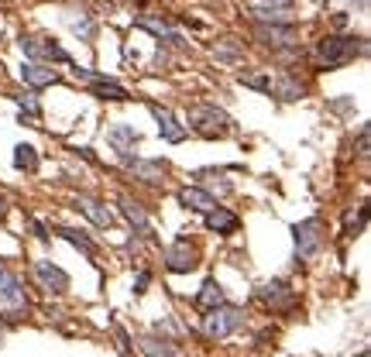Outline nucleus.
<instances>
[{
    "mask_svg": "<svg viewBox=\"0 0 371 357\" xmlns=\"http://www.w3.org/2000/svg\"><path fill=\"white\" fill-rule=\"evenodd\" d=\"M313 55H316L320 69L333 73V69L351 65L354 59H365L368 55V38L365 35H327V38L316 41Z\"/></svg>",
    "mask_w": 371,
    "mask_h": 357,
    "instance_id": "obj_1",
    "label": "nucleus"
},
{
    "mask_svg": "<svg viewBox=\"0 0 371 357\" xmlns=\"http://www.w3.org/2000/svg\"><path fill=\"white\" fill-rule=\"evenodd\" d=\"M186 131H193L199 138L214 141V138H227L231 131H234V117L227 114V110H220L214 103H199L189 110V124H186Z\"/></svg>",
    "mask_w": 371,
    "mask_h": 357,
    "instance_id": "obj_2",
    "label": "nucleus"
},
{
    "mask_svg": "<svg viewBox=\"0 0 371 357\" xmlns=\"http://www.w3.org/2000/svg\"><path fill=\"white\" fill-rule=\"evenodd\" d=\"M244 323H248V313H244L241 306L224 302V306H214V309L203 313V337L207 340H227V337H234Z\"/></svg>",
    "mask_w": 371,
    "mask_h": 357,
    "instance_id": "obj_3",
    "label": "nucleus"
},
{
    "mask_svg": "<svg viewBox=\"0 0 371 357\" xmlns=\"http://www.w3.org/2000/svg\"><path fill=\"white\" fill-rule=\"evenodd\" d=\"M0 316L18 323L21 316H28V292H24V278L14 268H0Z\"/></svg>",
    "mask_w": 371,
    "mask_h": 357,
    "instance_id": "obj_4",
    "label": "nucleus"
},
{
    "mask_svg": "<svg viewBox=\"0 0 371 357\" xmlns=\"http://www.w3.org/2000/svg\"><path fill=\"white\" fill-rule=\"evenodd\" d=\"M323 220L320 217H306L293 223V247H296V265H306L320 255V247H323Z\"/></svg>",
    "mask_w": 371,
    "mask_h": 357,
    "instance_id": "obj_5",
    "label": "nucleus"
},
{
    "mask_svg": "<svg viewBox=\"0 0 371 357\" xmlns=\"http://www.w3.org/2000/svg\"><path fill=\"white\" fill-rule=\"evenodd\" d=\"M18 48L24 52L28 62H41V65H73V55L62 48L56 38H38V35H21Z\"/></svg>",
    "mask_w": 371,
    "mask_h": 357,
    "instance_id": "obj_6",
    "label": "nucleus"
},
{
    "mask_svg": "<svg viewBox=\"0 0 371 357\" xmlns=\"http://www.w3.org/2000/svg\"><path fill=\"white\" fill-rule=\"evenodd\" d=\"M120 165L145 186H162L165 182V172H169V161L165 159H141V155H131V151H120L117 155Z\"/></svg>",
    "mask_w": 371,
    "mask_h": 357,
    "instance_id": "obj_7",
    "label": "nucleus"
},
{
    "mask_svg": "<svg viewBox=\"0 0 371 357\" xmlns=\"http://www.w3.org/2000/svg\"><path fill=\"white\" fill-rule=\"evenodd\" d=\"M258 299L265 309H275V313H293L296 309V289L289 285V278H272L258 289Z\"/></svg>",
    "mask_w": 371,
    "mask_h": 357,
    "instance_id": "obj_8",
    "label": "nucleus"
},
{
    "mask_svg": "<svg viewBox=\"0 0 371 357\" xmlns=\"http://www.w3.org/2000/svg\"><path fill=\"white\" fill-rule=\"evenodd\" d=\"M162 258H165V272H172V275H189L199 265V255H196V247L189 244L186 234H179L176 244H169Z\"/></svg>",
    "mask_w": 371,
    "mask_h": 357,
    "instance_id": "obj_9",
    "label": "nucleus"
},
{
    "mask_svg": "<svg viewBox=\"0 0 371 357\" xmlns=\"http://www.w3.org/2000/svg\"><path fill=\"white\" fill-rule=\"evenodd\" d=\"M254 38L261 41L265 48H272V52H282V48H293L299 45V28L293 24H251Z\"/></svg>",
    "mask_w": 371,
    "mask_h": 357,
    "instance_id": "obj_10",
    "label": "nucleus"
},
{
    "mask_svg": "<svg viewBox=\"0 0 371 357\" xmlns=\"http://www.w3.org/2000/svg\"><path fill=\"white\" fill-rule=\"evenodd\" d=\"M137 28H145V31H152L158 38V45H165V48H186V38H182V31L172 28V21L162 18V14H152V11H145V14H137L135 18Z\"/></svg>",
    "mask_w": 371,
    "mask_h": 357,
    "instance_id": "obj_11",
    "label": "nucleus"
},
{
    "mask_svg": "<svg viewBox=\"0 0 371 357\" xmlns=\"http://www.w3.org/2000/svg\"><path fill=\"white\" fill-rule=\"evenodd\" d=\"M31 275H35V282H38L48 296H66V292H69V272L59 268L56 261L38 258L31 265Z\"/></svg>",
    "mask_w": 371,
    "mask_h": 357,
    "instance_id": "obj_12",
    "label": "nucleus"
},
{
    "mask_svg": "<svg viewBox=\"0 0 371 357\" xmlns=\"http://www.w3.org/2000/svg\"><path fill=\"white\" fill-rule=\"evenodd\" d=\"M148 110H152V117H155V124H158L162 141H169V144H182V141L189 138L186 124H179V117L169 110V107H162V103H148Z\"/></svg>",
    "mask_w": 371,
    "mask_h": 357,
    "instance_id": "obj_13",
    "label": "nucleus"
},
{
    "mask_svg": "<svg viewBox=\"0 0 371 357\" xmlns=\"http://www.w3.org/2000/svg\"><path fill=\"white\" fill-rule=\"evenodd\" d=\"M73 210H79V213L90 220L93 227H100V230H110V227H114V213H110V206H107L103 199H97V196H76L73 199Z\"/></svg>",
    "mask_w": 371,
    "mask_h": 357,
    "instance_id": "obj_14",
    "label": "nucleus"
},
{
    "mask_svg": "<svg viewBox=\"0 0 371 357\" xmlns=\"http://www.w3.org/2000/svg\"><path fill=\"white\" fill-rule=\"evenodd\" d=\"M117 206H120V217L131 223V230H135V234H141V238H145V234H152V217H148V206H145L141 199H135V196H127V193H124V196H117Z\"/></svg>",
    "mask_w": 371,
    "mask_h": 357,
    "instance_id": "obj_15",
    "label": "nucleus"
},
{
    "mask_svg": "<svg viewBox=\"0 0 371 357\" xmlns=\"http://www.w3.org/2000/svg\"><path fill=\"white\" fill-rule=\"evenodd\" d=\"M62 21L69 24V31H73L79 41H86V45L97 41V21H93V14H90L86 7H66Z\"/></svg>",
    "mask_w": 371,
    "mask_h": 357,
    "instance_id": "obj_16",
    "label": "nucleus"
},
{
    "mask_svg": "<svg viewBox=\"0 0 371 357\" xmlns=\"http://www.w3.org/2000/svg\"><path fill=\"white\" fill-rule=\"evenodd\" d=\"M203 227H207L210 234L231 238V234H237V227H241V217H237L234 210H227V206H220V203H216L210 213H203Z\"/></svg>",
    "mask_w": 371,
    "mask_h": 357,
    "instance_id": "obj_17",
    "label": "nucleus"
},
{
    "mask_svg": "<svg viewBox=\"0 0 371 357\" xmlns=\"http://www.w3.org/2000/svg\"><path fill=\"white\" fill-rule=\"evenodd\" d=\"M48 234H56V238H62V240H69V244H73V247H76L79 255H83V258H97L100 255V247H97V240L90 238V234H86V230H79V227H52V230H48Z\"/></svg>",
    "mask_w": 371,
    "mask_h": 357,
    "instance_id": "obj_18",
    "label": "nucleus"
},
{
    "mask_svg": "<svg viewBox=\"0 0 371 357\" xmlns=\"http://www.w3.org/2000/svg\"><path fill=\"white\" fill-rule=\"evenodd\" d=\"M137 351L145 357H182V351L176 347L172 337H158V334H145L137 337Z\"/></svg>",
    "mask_w": 371,
    "mask_h": 357,
    "instance_id": "obj_19",
    "label": "nucleus"
},
{
    "mask_svg": "<svg viewBox=\"0 0 371 357\" xmlns=\"http://www.w3.org/2000/svg\"><path fill=\"white\" fill-rule=\"evenodd\" d=\"M179 206H186V210H193V213H210L216 206L214 193H207V189H199V186H182L179 189Z\"/></svg>",
    "mask_w": 371,
    "mask_h": 357,
    "instance_id": "obj_20",
    "label": "nucleus"
},
{
    "mask_svg": "<svg viewBox=\"0 0 371 357\" xmlns=\"http://www.w3.org/2000/svg\"><path fill=\"white\" fill-rule=\"evenodd\" d=\"M21 80H24V86H31V90H41V86L59 82V73L52 65H41V62H24L21 65Z\"/></svg>",
    "mask_w": 371,
    "mask_h": 357,
    "instance_id": "obj_21",
    "label": "nucleus"
},
{
    "mask_svg": "<svg viewBox=\"0 0 371 357\" xmlns=\"http://www.w3.org/2000/svg\"><path fill=\"white\" fill-rule=\"evenodd\" d=\"M272 93L282 100V103H296V100L306 97V82L299 80L296 73H282L278 80H272Z\"/></svg>",
    "mask_w": 371,
    "mask_h": 357,
    "instance_id": "obj_22",
    "label": "nucleus"
},
{
    "mask_svg": "<svg viewBox=\"0 0 371 357\" xmlns=\"http://www.w3.org/2000/svg\"><path fill=\"white\" fill-rule=\"evenodd\" d=\"M107 141H110V148H114V151H131V148H135L137 141H141V134H137V127L135 124H110V127H107Z\"/></svg>",
    "mask_w": 371,
    "mask_h": 357,
    "instance_id": "obj_23",
    "label": "nucleus"
},
{
    "mask_svg": "<svg viewBox=\"0 0 371 357\" xmlns=\"http://www.w3.org/2000/svg\"><path fill=\"white\" fill-rule=\"evenodd\" d=\"M90 97L103 100V103H127V100H135L117 80H107V82H93L90 86Z\"/></svg>",
    "mask_w": 371,
    "mask_h": 357,
    "instance_id": "obj_24",
    "label": "nucleus"
},
{
    "mask_svg": "<svg viewBox=\"0 0 371 357\" xmlns=\"http://www.w3.org/2000/svg\"><path fill=\"white\" fill-rule=\"evenodd\" d=\"M227 299H224V285L216 282V278H207L203 282V289H199V296H196V306L207 313V309H214V306H224Z\"/></svg>",
    "mask_w": 371,
    "mask_h": 357,
    "instance_id": "obj_25",
    "label": "nucleus"
},
{
    "mask_svg": "<svg viewBox=\"0 0 371 357\" xmlns=\"http://www.w3.org/2000/svg\"><path fill=\"white\" fill-rule=\"evenodd\" d=\"M38 165H41V159H38V148H35V144H18V148H14V169H18V172L35 176Z\"/></svg>",
    "mask_w": 371,
    "mask_h": 357,
    "instance_id": "obj_26",
    "label": "nucleus"
},
{
    "mask_svg": "<svg viewBox=\"0 0 371 357\" xmlns=\"http://www.w3.org/2000/svg\"><path fill=\"white\" fill-rule=\"evenodd\" d=\"M227 172H231V169H196L189 178H196V182H207V186H216L220 193H231L234 186L227 182Z\"/></svg>",
    "mask_w": 371,
    "mask_h": 357,
    "instance_id": "obj_27",
    "label": "nucleus"
},
{
    "mask_svg": "<svg viewBox=\"0 0 371 357\" xmlns=\"http://www.w3.org/2000/svg\"><path fill=\"white\" fill-rule=\"evenodd\" d=\"M214 55L220 62H241L244 59V41H237V38H220L214 45Z\"/></svg>",
    "mask_w": 371,
    "mask_h": 357,
    "instance_id": "obj_28",
    "label": "nucleus"
},
{
    "mask_svg": "<svg viewBox=\"0 0 371 357\" xmlns=\"http://www.w3.org/2000/svg\"><path fill=\"white\" fill-rule=\"evenodd\" d=\"M237 82L248 86V90H258V93H272V73H237Z\"/></svg>",
    "mask_w": 371,
    "mask_h": 357,
    "instance_id": "obj_29",
    "label": "nucleus"
},
{
    "mask_svg": "<svg viewBox=\"0 0 371 357\" xmlns=\"http://www.w3.org/2000/svg\"><path fill=\"white\" fill-rule=\"evenodd\" d=\"M14 103L21 107V117H28L31 124L41 117V103H38V97H35V93H18V97H14Z\"/></svg>",
    "mask_w": 371,
    "mask_h": 357,
    "instance_id": "obj_30",
    "label": "nucleus"
},
{
    "mask_svg": "<svg viewBox=\"0 0 371 357\" xmlns=\"http://www.w3.org/2000/svg\"><path fill=\"white\" fill-rule=\"evenodd\" d=\"M365 227H368V206H361V210H357V220H354L351 227L344 230V238H361V230H365Z\"/></svg>",
    "mask_w": 371,
    "mask_h": 357,
    "instance_id": "obj_31",
    "label": "nucleus"
},
{
    "mask_svg": "<svg viewBox=\"0 0 371 357\" xmlns=\"http://www.w3.org/2000/svg\"><path fill=\"white\" fill-rule=\"evenodd\" d=\"M148 285H152V272H148V268H141V272L135 275V289H131V292H135V296H145V292H148Z\"/></svg>",
    "mask_w": 371,
    "mask_h": 357,
    "instance_id": "obj_32",
    "label": "nucleus"
},
{
    "mask_svg": "<svg viewBox=\"0 0 371 357\" xmlns=\"http://www.w3.org/2000/svg\"><path fill=\"white\" fill-rule=\"evenodd\" d=\"M114 337H117V347L124 357H131V337H127V330L124 326H114Z\"/></svg>",
    "mask_w": 371,
    "mask_h": 357,
    "instance_id": "obj_33",
    "label": "nucleus"
},
{
    "mask_svg": "<svg viewBox=\"0 0 371 357\" xmlns=\"http://www.w3.org/2000/svg\"><path fill=\"white\" fill-rule=\"evenodd\" d=\"M368 134H371V127L361 124V131H357V155H361V159H368Z\"/></svg>",
    "mask_w": 371,
    "mask_h": 357,
    "instance_id": "obj_34",
    "label": "nucleus"
},
{
    "mask_svg": "<svg viewBox=\"0 0 371 357\" xmlns=\"http://www.w3.org/2000/svg\"><path fill=\"white\" fill-rule=\"evenodd\" d=\"M330 110H337V114H354V97H344V100H330L327 103Z\"/></svg>",
    "mask_w": 371,
    "mask_h": 357,
    "instance_id": "obj_35",
    "label": "nucleus"
},
{
    "mask_svg": "<svg viewBox=\"0 0 371 357\" xmlns=\"http://www.w3.org/2000/svg\"><path fill=\"white\" fill-rule=\"evenodd\" d=\"M261 7H272V11H293L296 0H258Z\"/></svg>",
    "mask_w": 371,
    "mask_h": 357,
    "instance_id": "obj_36",
    "label": "nucleus"
},
{
    "mask_svg": "<svg viewBox=\"0 0 371 357\" xmlns=\"http://www.w3.org/2000/svg\"><path fill=\"white\" fill-rule=\"evenodd\" d=\"M155 334H162V337H165V334H179V326L172 323V319H158V323H155Z\"/></svg>",
    "mask_w": 371,
    "mask_h": 357,
    "instance_id": "obj_37",
    "label": "nucleus"
},
{
    "mask_svg": "<svg viewBox=\"0 0 371 357\" xmlns=\"http://www.w3.org/2000/svg\"><path fill=\"white\" fill-rule=\"evenodd\" d=\"M31 230H35L38 240H48V223H45V220H31Z\"/></svg>",
    "mask_w": 371,
    "mask_h": 357,
    "instance_id": "obj_38",
    "label": "nucleus"
},
{
    "mask_svg": "<svg viewBox=\"0 0 371 357\" xmlns=\"http://www.w3.org/2000/svg\"><path fill=\"white\" fill-rule=\"evenodd\" d=\"M162 65H169V52L158 45V55H155V62H152V69H162Z\"/></svg>",
    "mask_w": 371,
    "mask_h": 357,
    "instance_id": "obj_39",
    "label": "nucleus"
},
{
    "mask_svg": "<svg viewBox=\"0 0 371 357\" xmlns=\"http://www.w3.org/2000/svg\"><path fill=\"white\" fill-rule=\"evenodd\" d=\"M7 206H11V203H7V196H4V193H0V223H4V220H7Z\"/></svg>",
    "mask_w": 371,
    "mask_h": 357,
    "instance_id": "obj_40",
    "label": "nucleus"
},
{
    "mask_svg": "<svg viewBox=\"0 0 371 357\" xmlns=\"http://www.w3.org/2000/svg\"><path fill=\"white\" fill-rule=\"evenodd\" d=\"M333 28H348V14H333Z\"/></svg>",
    "mask_w": 371,
    "mask_h": 357,
    "instance_id": "obj_41",
    "label": "nucleus"
},
{
    "mask_svg": "<svg viewBox=\"0 0 371 357\" xmlns=\"http://www.w3.org/2000/svg\"><path fill=\"white\" fill-rule=\"evenodd\" d=\"M354 7H357V11H368V0H351Z\"/></svg>",
    "mask_w": 371,
    "mask_h": 357,
    "instance_id": "obj_42",
    "label": "nucleus"
},
{
    "mask_svg": "<svg viewBox=\"0 0 371 357\" xmlns=\"http://www.w3.org/2000/svg\"><path fill=\"white\" fill-rule=\"evenodd\" d=\"M0 343H4V330H0Z\"/></svg>",
    "mask_w": 371,
    "mask_h": 357,
    "instance_id": "obj_43",
    "label": "nucleus"
}]
</instances>
